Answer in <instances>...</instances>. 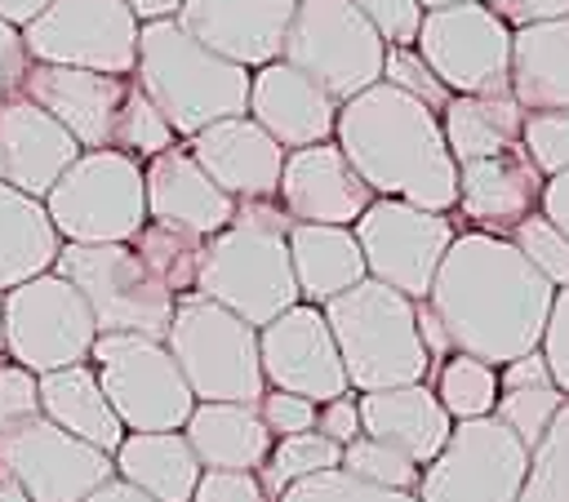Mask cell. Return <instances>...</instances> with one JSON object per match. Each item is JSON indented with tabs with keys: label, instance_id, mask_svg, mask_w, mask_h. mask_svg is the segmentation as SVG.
<instances>
[{
	"label": "cell",
	"instance_id": "1",
	"mask_svg": "<svg viewBox=\"0 0 569 502\" xmlns=\"http://www.w3.org/2000/svg\"><path fill=\"white\" fill-rule=\"evenodd\" d=\"M551 298L556 289L525 262V253L507 235L458 231L422 302L445 329L449 351L502 369L538 351Z\"/></svg>",
	"mask_w": 569,
	"mask_h": 502
},
{
	"label": "cell",
	"instance_id": "2",
	"mask_svg": "<svg viewBox=\"0 0 569 502\" xmlns=\"http://www.w3.org/2000/svg\"><path fill=\"white\" fill-rule=\"evenodd\" d=\"M333 142L356 178L382 195L431 213L458 204V164L445 147L440 116L391 84H373L338 107Z\"/></svg>",
	"mask_w": 569,
	"mask_h": 502
},
{
	"label": "cell",
	"instance_id": "3",
	"mask_svg": "<svg viewBox=\"0 0 569 502\" xmlns=\"http://www.w3.org/2000/svg\"><path fill=\"white\" fill-rule=\"evenodd\" d=\"M289 213L271 200H240L236 218L204 240L196 267V293L227 307L244 324L262 329L298 302L289 267Z\"/></svg>",
	"mask_w": 569,
	"mask_h": 502
},
{
	"label": "cell",
	"instance_id": "4",
	"mask_svg": "<svg viewBox=\"0 0 569 502\" xmlns=\"http://www.w3.org/2000/svg\"><path fill=\"white\" fill-rule=\"evenodd\" d=\"M249 76L253 71L196 44L173 18L138 27V62H133L129 80L164 116L173 138H191V133L209 129L213 120L244 116Z\"/></svg>",
	"mask_w": 569,
	"mask_h": 502
},
{
	"label": "cell",
	"instance_id": "5",
	"mask_svg": "<svg viewBox=\"0 0 569 502\" xmlns=\"http://www.w3.org/2000/svg\"><path fill=\"white\" fill-rule=\"evenodd\" d=\"M320 311L333 333L347 386L356 395L427 382L431 360L418 333V307L405 293L365 275L347 293L329 298Z\"/></svg>",
	"mask_w": 569,
	"mask_h": 502
},
{
	"label": "cell",
	"instance_id": "6",
	"mask_svg": "<svg viewBox=\"0 0 569 502\" xmlns=\"http://www.w3.org/2000/svg\"><path fill=\"white\" fill-rule=\"evenodd\" d=\"M164 347L196 404H258L267 391L258 364V329L200 298L196 289L173 298Z\"/></svg>",
	"mask_w": 569,
	"mask_h": 502
},
{
	"label": "cell",
	"instance_id": "7",
	"mask_svg": "<svg viewBox=\"0 0 569 502\" xmlns=\"http://www.w3.org/2000/svg\"><path fill=\"white\" fill-rule=\"evenodd\" d=\"M44 213L62 244H129L147 227L142 164L124 151H80L49 187Z\"/></svg>",
	"mask_w": 569,
	"mask_h": 502
},
{
	"label": "cell",
	"instance_id": "8",
	"mask_svg": "<svg viewBox=\"0 0 569 502\" xmlns=\"http://www.w3.org/2000/svg\"><path fill=\"white\" fill-rule=\"evenodd\" d=\"M53 275H62L84 298L98 333H138L164 342L173 293L147 271L133 244H62Z\"/></svg>",
	"mask_w": 569,
	"mask_h": 502
},
{
	"label": "cell",
	"instance_id": "9",
	"mask_svg": "<svg viewBox=\"0 0 569 502\" xmlns=\"http://www.w3.org/2000/svg\"><path fill=\"white\" fill-rule=\"evenodd\" d=\"M387 40L347 0H298L280 62L316 80L338 107L382 80Z\"/></svg>",
	"mask_w": 569,
	"mask_h": 502
},
{
	"label": "cell",
	"instance_id": "10",
	"mask_svg": "<svg viewBox=\"0 0 569 502\" xmlns=\"http://www.w3.org/2000/svg\"><path fill=\"white\" fill-rule=\"evenodd\" d=\"M89 364L124 431H182L196 409V395L160 338L98 333Z\"/></svg>",
	"mask_w": 569,
	"mask_h": 502
},
{
	"label": "cell",
	"instance_id": "11",
	"mask_svg": "<svg viewBox=\"0 0 569 502\" xmlns=\"http://www.w3.org/2000/svg\"><path fill=\"white\" fill-rule=\"evenodd\" d=\"M529 449L489 413L453 422L445 449L418 471V502H520Z\"/></svg>",
	"mask_w": 569,
	"mask_h": 502
},
{
	"label": "cell",
	"instance_id": "12",
	"mask_svg": "<svg viewBox=\"0 0 569 502\" xmlns=\"http://www.w3.org/2000/svg\"><path fill=\"white\" fill-rule=\"evenodd\" d=\"M351 235L360 244L369 280L405 293L409 302H422L458 227L449 222V213L373 195V204L351 222Z\"/></svg>",
	"mask_w": 569,
	"mask_h": 502
},
{
	"label": "cell",
	"instance_id": "13",
	"mask_svg": "<svg viewBox=\"0 0 569 502\" xmlns=\"http://www.w3.org/2000/svg\"><path fill=\"white\" fill-rule=\"evenodd\" d=\"M98 329L84 298L53 271L4 293V360L27 373H53L67 364H84Z\"/></svg>",
	"mask_w": 569,
	"mask_h": 502
},
{
	"label": "cell",
	"instance_id": "14",
	"mask_svg": "<svg viewBox=\"0 0 569 502\" xmlns=\"http://www.w3.org/2000/svg\"><path fill=\"white\" fill-rule=\"evenodd\" d=\"M138 18L124 0H53L22 27V44L31 62L133 76L138 62Z\"/></svg>",
	"mask_w": 569,
	"mask_h": 502
},
{
	"label": "cell",
	"instance_id": "15",
	"mask_svg": "<svg viewBox=\"0 0 569 502\" xmlns=\"http://www.w3.org/2000/svg\"><path fill=\"white\" fill-rule=\"evenodd\" d=\"M413 49L449 93H511V31L480 0L427 9Z\"/></svg>",
	"mask_w": 569,
	"mask_h": 502
},
{
	"label": "cell",
	"instance_id": "16",
	"mask_svg": "<svg viewBox=\"0 0 569 502\" xmlns=\"http://www.w3.org/2000/svg\"><path fill=\"white\" fill-rule=\"evenodd\" d=\"M0 471L13 475L31 502H84L116 475L102 449L67 435L40 413L0 431Z\"/></svg>",
	"mask_w": 569,
	"mask_h": 502
},
{
	"label": "cell",
	"instance_id": "17",
	"mask_svg": "<svg viewBox=\"0 0 569 502\" xmlns=\"http://www.w3.org/2000/svg\"><path fill=\"white\" fill-rule=\"evenodd\" d=\"M258 364L271 391H289L311 404H325L351 391L333 333L325 324V311L311 302H293L271 324L258 329Z\"/></svg>",
	"mask_w": 569,
	"mask_h": 502
},
{
	"label": "cell",
	"instance_id": "18",
	"mask_svg": "<svg viewBox=\"0 0 569 502\" xmlns=\"http://www.w3.org/2000/svg\"><path fill=\"white\" fill-rule=\"evenodd\" d=\"M124 93H129V76L76 71L53 62H31L22 76V98L36 102L44 116H53L80 151H111Z\"/></svg>",
	"mask_w": 569,
	"mask_h": 502
},
{
	"label": "cell",
	"instance_id": "19",
	"mask_svg": "<svg viewBox=\"0 0 569 502\" xmlns=\"http://www.w3.org/2000/svg\"><path fill=\"white\" fill-rule=\"evenodd\" d=\"M298 0H182L173 22L209 53L258 71L280 58Z\"/></svg>",
	"mask_w": 569,
	"mask_h": 502
},
{
	"label": "cell",
	"instance_id": "20",
	"mask_svg": "<svg viewBox=\"0 0 569 502\" xmlns=\"http://www.w3.org/2000/svg\"><path fill=\"white\" fill-rule=\"evenodd\" d=\"M276 195L289 222H320V227H351L373 204V191L356 178L338 142L284 151Z\"/></svg>",
	"mask_w": 569,
	"mask_h": 502
},
{
	"label": "cell",
	"instance_id": "21",
	"mask_svg": "<svg viewBox=\"0 0 569 502\" xmlns=\"http://www.w3.org/2000/svg\"><path fill=\"white\" fill-rule=\"evenodd\" d=\"M182 147L209 173V182L222 195H231L236 204L240 200H271L276 187H280L284 147L267 129H258L249 116L213 120L209 129L191 133Z\"/></svg>",
	"mask_w": 569,
	"mask_h": 502
},
{
	"label": "cell",
	"instance_id": "22",
	"mask_svg": "<svg viewBox=\"0 0 569 502\" xmlns=\"http://www.w3.org/2000/svg\"><path fill=\"white\" fill-rule=\"evenodd\" d=\"M244 116L267 129L284 151L298 147H316V142H333V120H338V102L307 80L302 71H293L289 62H267L249 76V107Z\"/></svg>",
	"mask_w": 569,
	"mask_h": 502
},
{
	"label": "cell",
	"instance_id": "23",
	"mask_svg": "<svg viewBox=\"0 0 569 502\" xmlns=\"http://www.w3.org/2000/svg\"><path fill=\"white\" fill-rule=\"evenodd\" d=\"M142 195H147V222H164L200 240L218 235L236 218V200L209 182V173L191 160L182 142H173L169 151L142 164Z\"/></svg>",
	"mask_w": 569,
	"mask_h": 502
},
{
	"label": "cell",
	"instance_id": "24",
	"mask_svg": "<svg viewBox=\"0 0 569 502\" xmlns=\"http://www.w3.org/2000/svg\"><path fill=\"white\" fill-rule=\"evenodd\" d=\"M76 155L80 147L71 142V133L53 116H44L36 102H27L22 93L0 102V182L4 187L31 200H44Z\"/></svg>",
	"mask_w": 569,
	"mask_h": 502
},
{
	"label": "cell",
	"instance_id": "25",
	"mask_svg": "<svg viewBox=\"0 0 569 502\" xmlns=\"http://www.w3.org/2000/svg\"><path fill=\"white\" fill-rule=\"evenodd\" d=\"M542 173L529 164L520 147H507L498 155L458 164V213L485 231V235H511L516 222L538 213Z\"/></svg>",
	"mask_w": 569,
	"mask_h": 502
},
{
	"label": "cell",
	"instance_id": "26",
	"mask_svg": "<svg viewBox=\"0 0 569 502\" xmlns=\"http://www.w3.org/2000/svg\"><path fill=\"white\" fill-rule=\"evenodd\" d=\"M356 409H360V435L400 449L413 466H427L453 431V418L440 409V400L427 382L365 391V395H356Z\"/></svg>",
	"mask_w": 569,
	"mask_h": 502
},
{
	"label": "cell",
	"instance_id": "27",
	"mask_svg": "<svg viewBox=\"0 0 569 502\" xmlns=\"http://www.w3.org/2000/svg\"><path fill=\"white\" fill-rule=\"evenodd\" d=\"M507 89L520 111H569V18L511 31Z\"/></svg>",
	"mask_w": 569,
	"mask_h": 502
},
{
	"label": "cell",
	"instance_id": "28",
	"mask_svg": "<svg viewBox=\"0 0 569 502\" xmlns=\"http://www.w3.org/2000/svg\"><path fill=\"white\" fill-rule=\"evenodd\" d=\"M289 267L298 284V302L325 307L329 298L347 293L365 280V258L351 235V227H320V222H293L289 235Z\"/></svg>",
	"mask_w": 569,
	"mask_h": 502
},
{
	"label": "cell",
	"instance_id": "29",
	"mask_svg": "<svg viewBox=\"0 0 569 502\" xmlns=\"http://www.w3.org/2000/svg\"><path fill=\"white\" fill-rule=\"evenodd\" d=\"M36 395H40V418H49L53 426H62L67 435L102 449L107 458L120 449L124 440V426L120 418L111 413L102 386H98V373L93 364H67V369H53V373H40L36 378Z\"/></svg>",
	"mask_w": 569,
	"mask_h": 502
},
{
	"label": "cell",
	"instance_id": "30",
	"mask_svg": "<svg viewBox=\"0 0 569 502\" xmlns=\"http://www.w3.org/2000/svg\"><path fill=\"white\" fill-rule=\"evenodd\" d=\"M182 440L200 471H262L271 431L253 404H196L182 422Z\"/></svg>",
	"mask_w": 569,
	"mask_h": 502
},
{
	"label": "cell",
	"instance_id": "31",
	"mask_svg": "<svg viewBox=\"0 0 569 502\" xmlns=\"http://www.w3.org/2000/svg\"><path fill=\"white\" fill-rule=\"evenodd\" d=\"M111 466L116 480L133 484L151 502H191L200 480V462L187 449L182 431H124Z\"/></svg>",
	"mask_w": 569,
	"mask_h": 502
},
{
	"label": "cell",
	"instance_id": "32",
	"mask_svg": "<svg viewBox=\"0 0 569 502\" xmlns=\"http://www.w3.org/2000/svg\"><path fill=\"white\" fill-rule=\"evenodd\" d=\"M520 102L511 93H449L440 107V133L453 164H471L520 147Z\"/></svg>",
	"mask_w": 569,
	"mask_h": 502
},
{
	"label": "cell",
	"instance_id": "33",
	"mask_svg": "<svg viewBox=\"0 0 569 502\" xmlns=\"http://www.w3.org/2000/svg\"><path fill=\"white\" fill-rule=\"evenodd\" d=\"M62 240L44 213V200H31L0 182V293L53 271Z\"/></svg>",
	"mask_w": 569,
	"mask_h": 502
},
{
	"label": "cell",
	"instance_id": "34",
	"mask_svg": "<svg viewBox=\"0 0 569 502\" xmlns=\"http://www.w3.org/2000/svg\"><path fill=\"white\" fill-rule=\"evenodd\" d=\"M129 244H133V253L147 262V271H151L173 298L196 289V267H200V249H204L200 235H187V231L164 227V222H147Z\"/></svg>",
	"mask_w": 569,
	"mask_h": 502
},
{
	"label": "cell",
	"instance_id": "35",
	"mask_svg": "<svg viewBox=\"0 0 569 502\" xmlns=\"http://www.w3.org/2000/svg\"><path fill=\"white\" fill-rule=\"evenodd\" d=\"M436 400L440 409L453 418V422H467V418H489L493 413V400H498V369L476 360V355H445L440 360V373H436Z\"/></svg>",
	"mask_w": 569,
	"mask_h": 502
},
{
	"label": "cell",
	"instance_id": "36",
	"mask_svg": "<svg viewBox=\"0 0 569 502\" xmlns=\"http://www.w3.org/2000/svg\"><path fill=\"white\" fill-rule=\"evenodd\" d=\"M338 458H342V449L333 440H325L320 431L271 440V453L262 462V493H276L280 498L289 484H298L307 475H320V471H333Z\"/></svg>",
	"mask_w": 569,
	"mask_h": 502
},
{
	"label": "cell",
	"instance_id": "37",
	"mask_svg": "<svg viewBox=\"0 0 569 502\" xmlns=\"http://www.w3.org/2000/svg\"><path fill=\"white\" fill-rule=\"evenodd\" d=\"M565 395L556 391V382H529V386H498V400H493V418L533 453L542 444V435L551 431L556 413H560Z\"/></svg>",
	"mask_w": 569,
	"mask_h": 502
},
{
	"label": "cell",
	"instance_id": "38",
	"mask_svg": "<svg viewBox=\"0 0 569 502\" xmlns=\"http://www.w3.org/2000/svg\"><path fill=\"white\" fill-rule=\"evenodd\" d=\"M338 471H347L351 480H365V484H378V489H396V493H413L418 489V471L400 449L382 444V440H369V435H356L351 444H342V458H338Z\"/></svg>",
	"mask_w": 569,
	"mask_h": 502
},
{
	"label": "cell",
	"instance_id": "39",
	"mask_svg": "<svg viewBox=\"0 0 569 502\" xmlns=\"http://www.w3.org/2000/svg\"><path fill=\"white\" fill-rule=\"evenodd\" d=\"M178 138H173V129L164 124V116L142 98V89L129 80V93H124V102H120V116H116V138H111V151H124V155H133L138 164H147L151 155H160V151H169Z\"/></svg>",
	"mask_w": 569,
	"mask_h": 502
},
{
	"label": "cell",
	"instance_id": "40",
	"mask_svg": "<svg viewBox=\"0 0 569 502\" xmlns=\"http://www.w3.org/2000/svg\"><path fill=\"white\" fill-rule=\"evenodd\" d=\"M507 240L525 253V262H529L551 289H565V284H569V240H565L542 213H529L525 222H516Z\"/></svg>",
	"mask_w": 569,
	"mask_h": 502
},
{
	"label": "cell",
	"instance_id": "41",
	"mask_svg": "<svg viewBox=\"0 0 569 502\" xmlns=\"http://www.w3.org/2000/svg\"><path fill=\"white\" fill-rule=\"evenodd\" d=\"M520 151L542 178L565 173L569 169V111H525Z\"/></svg>",
	"mask_w": 569,
	"mask_h": 502
},
{
	"label": "cell",
	"instance_id": "42",
	"mask_svg": "<svg viewBox=\"0 0 569 502\" xmlns=\"http://www.w3.org/2000/svg\"><path fill=\"white\" fill-rule=\"evenodd\" d=\"M276 502H418L413 493H396V489H378V484H365V480H351L347 471H320V475H307L298 484H289Z\"/></svg>",
	"mask_w": 569,
	"mask_h": 502
},
{
	"label": "cell",
	"instance_id": "43",
	"mask_svg": "<svg viewBox=\"0 0 569 502\" xmlns=\"http://www.w3.org/2000/svg\"><path fill=\"white\" fill-rule=\"evenodd\" d=\"M382 84H391V89H400L405 98L431 107L436 116H440V107L449 102V89L431 76V67L418 58L413 44H387V58H382Z\"/></svg>",
	"mask_w": 569,
	"mask_h": 502
},
{
	"label": "cell",
	"instance_id": "44",
	"mask_svg": "<svg viewBox=\"0 0 569 502\" xmlns=\"http://www.w3.org/2000/svg\"><path fill=\"white\" fill-rule=\"evenodd\" d=\"M538 355H542V364H547L556 391L569 395V284L556 289V298H551V311H547V324H542Z\"/></svg>",
	"mask_w": 569,
	"mask_h": 502
},
{
	"label": "cell",
	"instance_id": "45",
	"mask_svg": "<svg viewBox=\"0 0 569 502\" xmlns=\"http://www.w3.org/2000/svg\"><path fill=\"white\" fill-rule=\"evenodd\" d=\"M356 13H365V22L387 40V44H413L418 22H422V4L418 0H347Z\"/></svg>",
	"mask_w": 569,
	"mask_h": 502
},
{
	"label": "cell",
	"instance_id": "46",
	"mask_svg": "<svg viewBox=\"0 0 569 502\" xmlns=\"http://www.w3.org/2000/svg\"><path fill=\"white\" fill-rule=\"evenodd\" d=\"M262 426L271 431V440H284V435H302V431H316V404L302 400V395H289V391H262V400L253 404Z\"/></svg>",
	"mask_w": 569,
	"mask_h": 502
},
{
	"label": "cell",
	"instance_id": "47",
	"mask_svg": "<svg viewBox=\"0 0 569 502\" xmlns=\"http://www.w3.org/2000/svg\"><path fill=\"white\" fill-rule=\"evenodd\" d=\"M40 413V395H36V373H27L22 364L4 360L0 355V431L22 422V418H36Z\"/></svg>",
	"mask_w": 569,
	"mask_h": 502
},
{
	"label": "cell",
	"instance_id": "48",
	"mask_svg": "<svg viewBox=\"0 0 569 502\" xmlns=\"http://www.w3.org/2000/svg\"><path fill=\"white\" fill-rule=\"evenodd\" d=\"M191 502H267L258 471H200Z\"/></svg>",
	"mask_w": 569,
	"mask_h": 502
},
{
	"label": "cell",
	"instance_id": "49",
	"mask_svg": "<svg viewBox=\"0 0 569 502\" xmlns=\"http://www.w3.org/2000/svg\"><path fill=\"white\" fill-rule=\"evenodd\" d=\"M507 31L533 27V22H551V18H569V0H480Z\"/></svg>",
	"mask_w": 569,
	"mask_h": 502
},
{
	"label": "cell",
	"instance_id": "50",
	"mask_svg": "<svg viewBox=\"0 0 569 502\" xmlns=\"http://www.w3.org/2000/svg\"><path fill=\"white\" fill-rule=\"evenodd\" d=\"M27 67H31V58H27V44H22V27L0 18V102L22 93Z\"/></svg>",
	"mask_w": 569,
	"mask_h": 502
},
{
	"label": "cell",
	"instance_id": "51",
	"mask_svg": "<svg viewBox=\"0 0 569 502\" xmlns=\"http://www.w3.org/2000/svg\"><path fill=\"white\" fill-rule=\"evenodd\" d=\"M316 431H320L325 440H333L338 449L351 444V440L360 435V409H356V395L347 391V395H338V400L316 404Z\"/></svg>",
	"mask_w": 569,
	"mask_h": 502
},
{
	"label": "cell",
	"instance_id": "52",
	"mask_svg": "<svg viewBox=\"0 0 569 502\" xmlns=\"http://www.w3.org/2000/svg\"><path fill=\"white\" fill-rule=\"evenodd\" d=\"M538 213L569 240V169L556 178H542V195H538Z\"/></svg>",
	"mask_w": 569,
	"mask_h": 502
},
{
	"label": "cell",
	"instance_id": "53",
	"mask_svg": "<svg viewBox=\"0 0 569 502\" xmlns=\"http://www.w3.org/2000/svg\"><path fill=\"white\" fill-rule=\"evenodd\" d=\"M124 9L138 22H160V18H173L182 9V0H124Z\"/></svg>",
	"mask_w": 569,
	"mask_h": 502
},
{
	"label": "cell",
	"instance_id": "54",
	"mask_svg": "<svg viewBox=\"0 0 569 502\" xmlns=\"http://www.w3.org/2000/svg\"><path fill=\"white\" fill-rule=\"evenodd\" d=\"M53 0H0V18L13 22V27H27L36 13H44Z\"/></svg>",
	"mask_w": 569,
	"mask_h": 502
},
{
	"label": "cell",
	"instance_id": "55",
	"mask_svg": "<svg viewBox=\"0 0 569 502\" xmlns=\"http://www.w3.org/2000/svg\"><path fill=\"white\" fill-rule=\"evenodd\" d=\"M84 502H151V498H147V493H138L133 484H124V480H116V475H111V480H107L102 489H93Z\"/></svg>",
	"mask_w": 569,
	"mask_h": 502
},
{
	"label": "cell",
	"instance_id": "56",
	"mask_svg": "<svg viewBox=\"0 0 569 502\" xmlns=\"http://www.w3.org/2000/svg\"><path fill=\"white\" fill-rule=\"evenodd\" d=\"M0 502H31V498L22 493V484H18L13 475H4V471H0Z\"/></svg>",
	"mask_w": 569,
	"mask_h": 502
},
{
	"label": "cell",
	"instance_id": "57",
	"mask_svg": "<svg viewBox=\"0 0 569 502\" xmlns=\"http://www.w3.org/2000/svg\"><path fill=\"white\" fill-rule=\"evenodd\" d=\"M418 4H422V13H427V9H449V4H467V0H418Z\"/></svg>",
	"mask_w": 569,
	"mask_h": 502
},
{
	"label": "cell",
	"instance_id": "58",
	"mask_svg": "<svg viewBox=\"0 0 569 502\" xmlns=\"http://www.w3.org/2000/svg\"><path fill=\"white\" fill-rule=\"evenodd\" d=\"M0 355H4V293H0Z\"/></svg>",
	"mask_w": 569,
	"mask_h": 502
}]
</instances>
